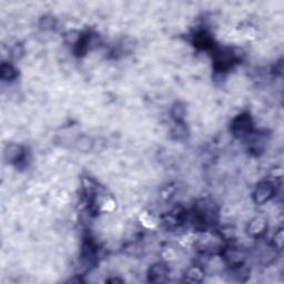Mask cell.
Returning <instances> with one entry per match:
<instances>
[{
    "label": "cell",
    "instance_id": "1",
    "mask_svg": "<svg viewBox=\"0 0 284 284\" xmlns=\"http://www.w3.org/2000/svg\"><path fill=\"white\" fill-rule=\"evenodd\" d=\"M274 184L270 181H262L256 185L253 192V200L256 204H264L274 196Z\"/></svg>",
    "mask_w": 284,
    "mask_h": 284
},
{
    "label": "cell",
    "instance_id": "2",
    "mask_svg": "<svg viewBox=\"0 0 284 284\" xmlns=\"http://www.w3.org/2000/svg\"><path fill=\"white\" fill-rule=\"evenodd\" d=\"M232 132L238 138H243L252 132V120L249 114H240L232 122Z\"/></svg>",
    "mask_w": 284,
    "mask_h": 284
},
{
    "label": "cell",
    "instance_id": "3",
    "mask_svg": "<svg viewBox=\"0 0 284 284\" xmlns=\"http://www.w3.org/2000/svg\"><path fill=\"white\" fill-rule=\"evenodd\" d=\"M234 62H236V54L231 49H220L216 53L215 65L218 71H227L232 67Z\"/></svg>",
    "mask_w": 284,
    "mask_h": 284
},
{
    "label": "cell",
    "instance_id": "4",
    "mask_svg": "<svg viewBox=\"0 0 284 284\" xmlns=\"http://www.w3.org/2000/svg\"><path fill=\"white\" fill-rule=\"evenodd\" d=\"M81 262L85 266L94 265L97 260V250L96 245L92 242L91 239H86L83 243V249H81Z\"/></svg>",
    "mask_w": 284,
    "mask_h": 284
},
{
    "label": "cell",
    "instance_id": "5",
    "mask_svg": "<svg viewBox=\"0 0 284 284\" xmlns=\"http://www.w3.org/2000/svg\"><path fill=\"white\" fill-rule=\"evenodd\" d=\"M169 275V267L166 263H156L149 270V280L151 282H165Z\"/></svg>",
    "mask_w": 284,
    "mask_h": 284
},
{
    "label": "cell",
    "instance_id": "6",
    "mask_svg": "<svg viewBox=\"0 0 284 284\" xmlns=\"http://www.w3.org/2000/svg\"><path fill=\"white\" fill-rule=\"evenodd\" d=\"M5 158L10 163H18L25 158V149L20 145L10 144L5 149Z\"/></svg>",
    "mask_w": 284,
    "mask_h": 284
},
{
    "label": "cell",
    "instance_id": "7",
    "mask_svg": "<svg viewBox=\"0 0 284 284\" xmlns=\"http://www.w3.org/2000/svg\"><path fill=\"white\" fill-rule=\"evenodd\" d=\"M266 221L264 218L255 217L254 219L250 221L248 226V233L252 238H260L266 230Z\"/></svg>",
    "mask_w": 284,
    "mask_h": 284
},
{
    "label": "cell",
    "instance_id": "8",
    "mask_svg": "<svg viewBox=\"0 0 284 284\" xmlns=\"http://www.w3.org/2000/svg\"><path fill=\"white\" fill-rule=\"evenodd\" d=\"M203 276L204 272L200 266H191L185 272V280L189 282H201Z\"/></svg>",
    "mask_w": 284,
    "mask_h": 284
},
{
    "label": "cell",
    "instance_id": "9",
    "mask_svg": "<svg viewBox=\"0 0 284 284\" xmlns=\"http://www.w3.org/2000/svg\"><path fill=\"white\" fill-rule=\"evenodd\" d=\"M0 73H2V79L4 81H12L16 79L17 77V69H16L12 63H6L4 62L2 64V69H0Z\"/></svg>",
    "mask_w": 284,
    "mask_h": 284
},
{
    "label": "cell",
    "instance_id": "10",
    "mask_svg": "<svg viewBox=\"0 0 284 284\" xmlns=\"http://www.w3.org/2000/svg\"><path fill=\"white\" fill-rule=\"evenodd\" d=\"M94 147V141L90 138V136L83 135L77 142V148L81 151H89Z\"/></svg>",
    "mask_w": 284,
    "mask_h": 284
},
{
    "label": "cell",
    "instance_id": "11",
    "mask_svg": "<svg viewBox=\"0 0 284 284\" xmlns=\"http://www.w3.org/2000/svg\"><path fill=\"white\" fill-rule=\"evenodd\" d=\"M172 117L177 120V122H181V120L184 117V107L181 103H177L172 108Z\"/></svg>",
    "mask_w": 284,
    "mask_h": 284
},
{
    "label": "cell",
    "instance_id": "12",
    "mask_svg": "<svg viewBox=\"0 0 284 284\" xmlns=\"http://www.w3.org/2000/svg\"><path fill=\"white\" fill-rule=\"evenodd\" d=\"M172 133L177 139H183L185 136V133H187V129H185V127L181 122H177V125L174 127Z\"/></svg>",
    "mask_w": 284,
    "mask_h": 284
},
{
    "label": "cell",
    "instance_id": "13",
    "mask_svg": "<svg viewBox=\"0 0 284 284\" xmlns=\"http://www.w3.org/2000/svg\"><path fill=\"white\" fill-rule=\"evenodd\" d=\"M141 220H142V222H144V225L146 227H152V226L156 225L155 218L152 217L150 213H145L144 217H141Z\"/></svg>",
    "mask_w": 284,
    "mask_h": 284
}]
</instances>
